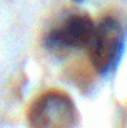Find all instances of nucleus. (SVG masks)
I'll list each match as a JSON object with an SVG mask.
<instances>
[{
	"label": "nucleus",
	"instance_id": "obj_2",
	"mask_svg": "<svg viewBox=\"0 0 127 128\" xmlns=\"http://www.w3.org/2000/svg\"><path fill=\"white\" fill-rule=\"evenodd\" d=\"M124 48V32L117 20L106 17L95 25L94 34L87 46L88 58L99 74L116 69Z\"/></svg>",
	"mask_w": 127,
	"mask_h": 128
},
{
	"label": "nucleus",
	"instance_id": "obj_1",
	"mask_svg": "<svg viewBox=\"0 0 127 128\" xmlns=\"http://www.w3.org/2000/svg\"><path fill=\"white\" fill-rule=\"evenodd\" d=\"M30 128H73L77 110L72 98L61 90H48L33 99L26 113Z\"/></svg>",
	"mask_w": 127,
	"mask_h": 128
},
{
	"label": "nucleus",
	"instance_id": "obj_3",
	"mask_svg": "<svg viewBox=\"0 0 127 128\" xmlns=\"http://www.w3.org/2000/svg\"><path fill=\"white\" fill-rule=\"evenodd\" d=\"M95 24L86 14H71L44 37L47 48L54 51L87 48L94 34Z\"/></svg>",
	"mask_w": 127,
	"mask_h": 128
},
{
	"label": "nucleus",
	"instance_id": "obj_4",
	"mask_svg": "<svg viewBox=\"0 0 127 128\" xmlns=\"http://www.w3.org/2000/svg\"><path fill=\"white\" fill-rule=\"evenodd\" d=\"M75 3H82V2H84V0H73Z\"/></svg>",
	"mask_w": 127,
	"mask_h": 128
}]
</instances>
